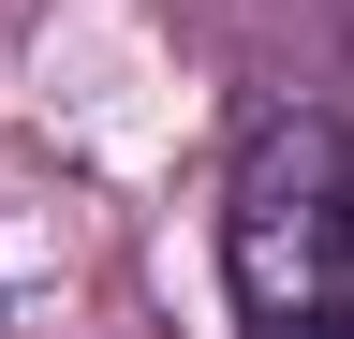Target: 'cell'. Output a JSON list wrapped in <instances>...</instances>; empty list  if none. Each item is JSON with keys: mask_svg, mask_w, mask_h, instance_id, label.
I'll use <instances>...</instances> for the list:
<instances>
[{"mask_svg": "<svg viewBox=\"0 0 354 339\" xmlns=\"http://www.w3.org/2000/svg\"><path fill=\"white\" fill-rule=\"evenodd\" d=\"M221 280L236 325H310L354 310V133L325 104H251L236 162H221Z\"/></svg>", "mask_w": 354, "mask_h": 339, "instance_id": "1", "label": "cell"}, {"mask_svg": "<svg viewBox=\"0 0 354 339\" xmlns=\"http://www.w3.org/2000/svg\"><path fill=\"white\" fill-rule=\"evenodd\" d=\"M266 339H354V310H310V325H266Z\"/></svg>", "mask_w": 354, "mask_h": 339, "instance_id": "2", "label": "cell"}]
</instances>
